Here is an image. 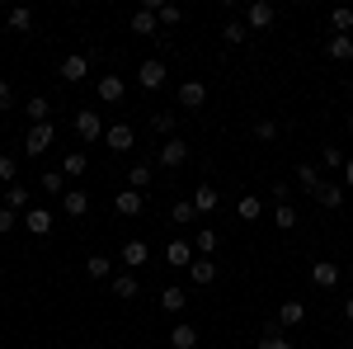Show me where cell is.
Wrapping results in <instances>:
<instances>
[{
  "instance_id": "cell-23",
  "label": "cell",
  "mask_w": 353,
  "mask_h": 349,
  "mask_svg": "<svg viewBox=\"0 0 353 349\" xmlns=\"http://www.w3.org/2000/svg\"><path fill=\"white\" fill-rule=\"evenodd\" d=\"M212 250H217V232H212V227H198V236H193V255L212 260Z\"/></svg>"
},
{
  "instance_id": "cell-14",
  "label": "cell",
  "mask_w": 353,
  "mask_h": 349,
  "mask_svg": "<svg viewBox=\"0 0 353 349\" xmlns=\"http://www.w3.org/2000/svg\"><path fill=\"white\" fill-rule=\"evenodd\" d=\"M28 203H33V194H28L19 180H14V185H5V208H10V213H28Z\"/></svg>"
},
{
  "instance_id": "cell-25",
  "label": "cell",
  "mask_w": 353,
  "mask_h": 349,
  "mask_svg": "<svg viewBox=\"0 0 353 349\" xmlns=\"http://www.w3.org/2000/svg\"><path fill=\"white\" fill-rule=\"evenodd\" d=\"M236 213H241V222H259V217H264V198H259V194H245Z\"/></svg>"
},
{
  "instance_id": "cell-4",
  "label": "cell",
  "mask_w": 353,
  "mask_h": 349,
  "mask_svg": "<svg viewBox=\"0 0 353 349\" xmlns=\"http://www.w3.org/2000/svg\"><path fill=\"white\" fill-rule=\"evenodd\" d=\"M104 142H109V151H132L137 147L132 123H113V128H104Z\"/></svg>"
},
{
  "instance_id": "cell-22",
  "label": "cell",
  "mask_w": 353,
  "mask_h": 349,
  "mask_svg": "<svg viewBox=\"0 0 353 349\" xmlns=\"http://www.w3.org/2000/svg\"><path fill=\"white\" fill-rule=\"evenodd\" d=\"M193 345H198V330H193L189 321H179L170 330V349H193Z\"/></svg>"
},
{
  "instance_id": "cell-29",
  "label": "cell",
  "mask_w": 353,
  "mask_h": 349,
  "mask_svg": "<svg viewBox=\"0 0 353 349\" xmlns=\"http://www.w3.org/2000/svg\"><path fill=\"white\" fill-rule=\"evenodd\" d=\"M170 222H174V227H193V222H198V213H193L189 198H179V203L170 208Z\"/></svg>"
},
{
  "instance_id": "cell-27",
  "label": "cell",
  "mask_w": 353,
  "mask_h": 349,
  "mask_svg": "<svg viewBox=\"0 0 353 349\" xmlns=\"http://www.w3.org/2000/svg\"><path fill=\"white\" fill-rule=\"evenodd\" d=\"M184 302H189V297H184V288H165V293H161V312L179 317V312H184Z\"/></svg>"
},
{
  "instance_id": "cell-24",
  "label": "cell",
  "mask_w": 353,
  "mask_h": 349,
  "mask_svg": "<svg viewBox=\"0 0 353 349\" xmlns=\"http://www.w3.org/2000/svg\"><path fill=\"white\" fill-rule=\"evenodd\" d=\"M316 203H321V208H344V189L325 180V185L316 189Z\"/></svg>"
},
{
  "instance_id": "cell-16",
  "label": "cell",
  "mask_w": 353,
  "mask_h": 349,
  "mask_svg": "<svg viewBox=\"0 0 353 349\" xmlns=\"http://www.w3.org/2000/svg\"><path fill=\"white\" fill-rule=\"evenodd\" d=\"M24 232L48 236V232H52V213H48V208H28V213H24Z\"/></svg>"
},
{
  "instance_id": "cell-21",
  "label": "cell",
  "mask_w": 353,
  "mask_h": 349,
  "mask_svg": "<svg viewBox=\"0 0 353 349\" xmlns=\"http://www.w3.org/2000/svg\"><path fill=\"white\" fill-rule=\"evenodd\" d=\"M189 279H193V283H198V288H208V283H212V279H217V265H212V260H203V255H198V260H193V265H189Z\"/></svg>"
},
{
  "instance_id": "cell-10",
  "label": "cell",
  "mask_w": 353,
  "mask_h": 349,
  "mask_svg": "<svg viewBox=\"0 0 353 349\" xmlns=\"http://www.w3.org/2000/svg\"><path fill=\"white\" fill-rule=\"evenodd\" d=\"M113 208H118L123 217H137L141 208H146V198H141L137 189H118V194H113Z\"/></svg>"
},
{
  "instance_id": "cell-31",
  "label": "cell",
  "mask_w": 353,
  "mask_h": 349,
  "mask_svg": "<svg viewBox=\"0 0 353 349\" xmlns=\"http://www.w3.org/2000/svg\"><path fill=\"white\" fill-rule=\"evenodd\" d=\"M297 185L306 189V194H311V198H316V189L325 185V180H321V175H316V165H297Z\"/></svg>"
},
{
  "instance_id": "cell-46",
  "label": "cell",
  "mask_w": 353,
  "mask_h": 349,
  "mask_svg": "<svg viewBox=\"0 0 353 349\" xmlns=\"http://www.w3.org/2000/svg\"><path fill=\"white\" fill-rule=\"evenodd\" d=\"M10 100H14V95H10V81L0 76V109H10Z\"/></svg>"
},
{
  "instance_id": "cell-5",
  "label": "cell",
  "mask_w": 353,
  "mask_h": 349,
  "mask_svg": "<svg viewBox=\"0 0 353 349\" xmlns=\"http://www.w3.org/2000/svg\"><path fill=\"white\" fill-rule=\"evenodd\" d=\"M273 19H278V10H273L269 0H254L245 10V28H273Z\"/></svg>"
},
{
  "instance_id": "cell-39",
  "label": "cell",
  "mask_w": 353,
  "mask_h": 349,
  "mask_svg": "<svg viewBox=\"0 0 353 349\" xmlns=\"http://www.w3.org/2000/svg\"><path fill=\"white\" fill-rule=\"evenodd\" d=\"M38 189H48V194H66V175H61V170H48V175L38 180Z\"/></svg>"
},
{
  "instance_id": "cell-40",
  "label": "cell",
  "mask_w": 353,
  "mask_h": 349,
  "mask_svg": "<svg viewBox=\"0 0 353 349\" xmlns=\"http://www.w3.org/2000/svg\"><path fill=\"white\" fill-rule=\"evenodd\" d=\"M273 222L288 232V227H297V213H292V203H273Z\"/></svg>"
},
{
  "instance_id": "cell-51",
  "label": "cell",
  "mask_w": 353,
  "mask_h": 349,
  "mask_svg": "<svg viewBox=\"0 0 353 349\" xmlns=\"http://www.w3.org/2000/svg\"><path fill=\"white\" fill-rule=\"evenodd\" d=\"M349 274H353V265H349Z\"/></svg>"
},
{
  "instance_id": "cell-42",
  "label": "cell",
  "mask_w": 353,
  "mask_h": 349,
  "mask_svg": "<svg viewBox=\"0 0 353 349\" xmlns=\"http://www.w3.org/2000/svg\"><path fill=\"white\" fill-rule=\"evenodd\" d=\"M254 137H259V142H273V137H278V123H273V118H259V123H254Z\"/></svg>"
},
{
  "instance_id": "cell-36",
  "label": "cell",
  "mask_w": 353,
  "mask_h": 349,
  "mask_svg": "<svg viewBox=\"0 0 353 349\" xmlns=\"http://www.w3.org/2000/svg\"><path fill=\"white\" fill-rule=\"evenodd\" d=\"M146 185H151V165H132V170H128V189H137V194H141Z\"/></svg>"
},
{
  "instance_id": "cell-1",
  "label": "cell",
  "mask_w": 353,
  "mask_h": 349,
  "mask_svg": "<svg viewBox=\"0 0 353 349\" xmlns=\"http://www.w3.org/2000/svg\"><path fill=\"white\" fill-rule=\"evenodd\" d=\"M52 142H57V128H52V123H38V128H28L24 151H28V156H43V151H48Z\"/></svg>"
},
{
  "instance_id": "cell-47",
  "label": "cell",
  "mask_w": 353,
  "mask_h": 349,
  "mask_svg": "<svg viewBox=\"0 0 353 349\" xmlns=\"http://www.w3.org/2000/svg\"><path fill=\"white\" fill-rule=\"evenodd\" d=\"M344 185L353 189V156H349V161H344Z\"/></svg>"
},
{
  "instance_id": "cell-38",
  "label": "cell",
  "mask_w": 353,
  "mask_h": 349,
  "mask_svg": "<svg viewBox=\"0 0 353 349\" xmlns=\"http://www.w3.org/2000/svg\"><path fill=\"white\" fill-rule=\"evenodd\" d=\"M330 28H334V33H353V10H344V5H339V10L330 15Z\"/></svg>"
},
{
  "instance_id": "cell-50",
  "label": "cell",
  "mask_w": 353,
  "mask_h": 349,
  "mask_svg": "<svg viewBox=\"0 0 353 349\" xmlns=\"http://www.w3.org/2000/svg\"><path fill=\"white\" fill-rule=\"evenodd\" d=\"M349 95H353V76H349Z\"/></svg>"
},
{
  "instance_id": "cell-19",
  "label": "cell",
  "mask_w": 353,
  "mask_h": 349,
  "mask_svg": "<svg viewBox=\"0 0 353 349\" xmlns=\"http://www.w3.org/2000/svg\"><path fill=\"white\" fill-rule=\"evenodd\" d=\"M325 53L334 57V62H349V57H353V33H330Z\"/></svg>"
},
{
  "instance_id": "cell-7",
  "label": "cell",
  "mask_w": 353,
  "mask_h": 349,
  "mask_svg": "<svg viewBox=\"0 0 353 349\" xmlns=\"http://www.w3.org/2000/svg\"><path fill=\"white\" fill-rule=\"evenodd\" d=\"M189 203H193V213H198V217H208V213H217L221 194H217L212 185H198V189H193V198H189Z\"/></svg>"
},
{
  "instance_id": "cell-26",
  "label": "cell",
  "mask_w": 353,
  "mask_h": 349,
  "mask_svg": "<svg viewBox=\"0 0 353 349\" xmlns=\"http://www.w3.org/2000/svg\"><path fill=\"white\" fill-rule=\"evenodd\" d=\"M301 321H306V307H301V302H283V307H278V326L292 330V326H301Z\"/></svg>"
},
{
  "instance_id": "cell-44",
  "label": "cell",
  "mask_w": 353,
  "mask_h": 349,
  "mask_svg": "<svg viewBox=\"0 0 353 349\" xmlns=\"http://www.w3.org/2000/svg\"><path fill=\"white\" fill-rule=\"evenodd\" d=\"M14 227H19V217L10 213V208H0V236H10V232H14Z\"/></svg>"
},
{
  "instance_id": "cell-33",
  "label": "cell",
  "mask_w": 353,
  "mask_h": 349,
  "mask_svg": "<svg viewBox=\"0 0 353 349\" xmlns=\"http://www.w3.org/2000/svg\"><path fill=\"white\" fill-rule=\"evenodd\" d=\"M151 133L170 142V137H174V113H151Z\"/></svg>"
},
{
  "instance_id": "cell-12",
  "label": "cell",
  "mask_w": 353,
  "mask_h": 349,
  "mask_svg": "<svg viewBox=\"0 0 353 349\" xmlns=\"http://www.w3.org/2000/svg\"><path fill=\"white\" fill-rule=\"evenodd\" d=\"M94 90H99V100H104V104H118V100L128 95V81H123V76H99Z\"/></svg>"
},
{
  "instance_id": "cell-30",
  "label": "cell",
  "mask_w": 353,
  "mask_h": 349,
  "mask_svg": "<svg viewBox=\"0 0 353 349\" xmlns=\"http://www.w3.org/2000/svg\"><path fill=\"white\" fill-rule=\"evenodd\" d=\"M259 349H297L292 340H283V330H278V321L264 326V340H259Z\"/></svg>"
},
{
  "instance_id": "cell-37",
  "label": "cell",
  "mask_w": 353,
  "mask_h": 349,
  "mask_svg": "<svg viewBox=\"0 0 353 349\" xmlns=\"http://www.w3.org/2000/svg\"><path fill=\"white\" fill-rule=\"evenodd\" d=\"M90 279H113V260H104V255H90Z\"/></svg>"
},
{
  "instance_id": "cell-28",
  "label": "cell",
  "mask_w": 353,
  "mask_h": 349,
  "mask_svg": "<svg viewBox=\"0 0 353 349\" xmlns=\"http://www.w3.org/2000/svg\"><path fill=\"white\" fill-rule=\"evenodd\" d=\"M85 170H90V156H85V151H71V156L61 161V175H66V180H76V175H85Z\"/></svg>"
},
{
  "instance_id": "cell-15",
  "label": "cell",
  "mask_w": 353,
  "mask_h": 349,
  "mask_svg": "<svg viewBox=\"0 0 353 349\" xmlns=\"http://www.w3.org/2000/svg\"><path fill=\"white\" fill-rule=\"evenodd\" d=\"M61 208H66V217H85L90 213V194L85 189H66L61 194Z\"/></svg>"
},
{
  "instance_id": "cell-43",
  "label": "cell",
  "mask_w": 353,
  "mask_h": 349,
  "mask_svg": "<svg viewBox=\"0 0 353 349\" xmlns=\"http://www.w3.org/2000/svg\"><path fill=\"white\" fill-rule=\"evenodd\" d=\"M14 170H19L14 156H5V151H0V180H5V185H14Z\"/></svg>"
},
{
  "instance_id": "cell-6",
  "label": "cell",
  "mask_w": 353,
  "mask_h": 349,
  "mask_svg": "<svg viewBox=\"0 0 353 349\" xmlns=\"http://www.w3.org/2000/svg\"><path fill=\"white\" fill-rule=\"evenodd\" d=\"M128 28H132L137 38H151V33H161V19H156V10H132V19H128Z\"/></svg>"
},
{
  "instance_id": "cell-3",
  "label": "cell",
  "mask_w": 353,
  "mask_h": 349,
  "mask_svg": "<svg viewBox=\"0 0 353 349\" xmlns=\"http://www.w3.org/2000/svg\"><path fill=\"white\" fill-rule=\"evenodd\" d=\"M137 85H141V90H161L165 85V62L161 57H151V62L137 66Z\"/></svg>"
},
{
  "instance_id": "cell-45",
  "label": "cell",
  "mask_w": 353,
  "mask_h": 349,
  "mask_svg": "<svg viewBox=\"0 0 353 349\" xmlns=\"http://www.w3.org/2000/svg\"><path fill=\"white\" fill-rule=\"evenodd\" d=\"M325 165L330 170H344V151L339 147H325Z\"/></svg>"
},
{
  "instance_id": "cell-11",
  "label": "cell",
  "mask_w": 353,
  "mask_h": 349,
  "mask_svg": "<svg viewBox=\"0 0 353 349\" xmlns=\"http://www.w3.org/2000/svg\"><path fill=\"white\" fill-rule=\"evenodd\" d=\"M85 76H90V57L85 53H71L66 62H61V81L76 85V81H85Z\"/></svg>"
},
{
  "instance_id": "cell-13",
  "label": "cell",
  "mask_w": 353,
  "mask_h": 349,
  "mask_svg": "<svg viewBox=\"0 0 353 349\" xmlns=\"http://www.w3.org/2000/svg\"><path fill=\"white\" fill-rule=\"evenodd\" d=\"M179 104H184V109H203V104H208V85H203V81H184V85H179Z\"/></svg>"
},
{
  "instance_id": "cell-8",
  "label": "cell",
  "mask_w": 353,
  "mask_h": 349,
  "mask_svg": "<svg viewBox=\"0 0 353 349\" xmlns=\"http://www.w3.org/2000/svg\"><path fill=\"white\" fill-rule=\"evenodd\" d=\"M76 133H81L85 142H99V137H104V118L90 113V109H81V113H76Z\"/></svg>"
},
{
  "instance_id": "cell-48",
  "label": "cell",
  "mask_w": 353,
  "mask_h": 349,
  "mask_svg": "<svg viewBox=\"0 0 353 349\" xmlns=\"http://www.w3.org/2000/svg\"><path fill=\"white\" fill-rule=\"evenodd\" d=\"M344 317H349V321H353V293H349V302H344Z\"/></svg>"
},
{
  "instance_id": "cell-17",
  "label": "cell",
  "mask_w": 353,
  "mask_h": 349,
  "mask_svg": "<svg viewBox=\"0 0 353 349\" xmlns=\"http://www.w3.org/2000/svg\"><path fill=\"white\" fill-rule=\"evenodd\" d=\"M165 260H170V265H179V269H189L198 255H193L189 241H170V245H165Z\"/></svg>"
},
{
  "instance_id": "cell-2",
  "label": "cell",
  "mask_w": 353,
  "mask_h": 349,
  "mask_svg": "<svg viewBox=\"0 0 353 349\" xmlns=\"http://www.w3.org/2000/svg\"><path fill=\"white\" fill-rule=\"evenodd\" d=\"M156 161H161L165 170H174V165H184V161H189V142H184V137H170V142H165L161 151H156Z\"/></svg>"
},
{
  "instance_id": "cell-20",
  "label": "cell",
  "mask_w": 353,
  "mask_h": 349,
  "mask_svg": "<svg viewBox=\"0 0 353 349\" xmlns=\"http://www.w3.org/2000/svg\"><path fill=\"white\" fill-rule=\"evenodd\" d=\"M24 113H28V123H33V128H38V123H52V104H48L43 95H33V100L24 104Z\"/></svg>"
},
{
  "instance_id": "cell-34",
  "label": "cell",
  "mask_w": 353,
  "mask_h": 349,
  "mask_svg": "<svg viewBox=\"0 0 353 349\" xmlns=\"http://www.w3.org/2000/svg\"><path fill=\"white\" fill-rule=\"evenodd\" d=\"M10 28H14V33H28V28H33V10H28V5L10 10Z\"/></svg>"
},
{
  "instance_id": "cell-35",
  "label": "cell",
  "mask_w": 353,
  "mask_h": 349,
  "mask_svg": "<svg viewBox=\"0 0 353 349\" xmlns=\"http://www.w3.org/2000/svg\"><path fill=\"white\" fill-rule=\"evenodd\" d=\"M156 19H161V28H174V24H184V10H179V5H161Z\"/></svg>"
},
{
  "instance_id": "cell-49",
  "label": "cell",
  "mask_w": 353,
  "mask_h": 349,
  "mask_svg": "<svg viewBox=\"0 0 353 349\" xmlns=\"http://www.w3.org/2000/svg\"><path fill=\"white\" fill-rule=\"evenodd\" d=\"M349 133H353V113H349Z\"/></svg>"
},
{
  "instance_id": "cell-32",
  "label": "cell",
  "mask_w": 353,
  "mask_h": 349,
  "mask_svg": "<svg viewBox=\"0 0 353 349\" xmlns=\"http://www.w3.org/2000/svg\"><path fill=\"white\" fill-rule=\"evenodd\" d=\"M146 241H123V265H146Z\"/></svg>"
},
{
  "instance_id": "cell-41",
  "label": "cell",
  "mask_w": 353,
  "mask_h": 349,
  "mask_svg": "<svg viewBox=\"0 0 353 349\" xmlns=\"http://www.w3.org/2000/svg\"><path fill=\"white\" fill-rule=\"evenodd\" d=\"M221 38H226V43H245V38H250V28H245L241 19H231V24L221 28Z\"/></svg>"
},
{
  "instance_id": "cell-18",
  "label": "cell",
  "mask_w": 353,
  "mask_h": 349,
  "mask_svg": "<svg viewBox=\"0 0 353 349\" xmlns=\"http://www.w3.org/2000/svg\"><path fill=\"white\" fill-rule=\"evenodd\" d=\"M109 288H113V297H123V302H132V297L141 293V283H137L132 274H113V279H109Z\"/></svg>"
},
{
  "instance_id": "cell-9",
  "label": "cell",
  "mask_w": 353,
  "mask_h": 349,
  "mask_svg": "<svg viewBox=\"0 0 353 349\" xmlns=\"http://www.w3.org/2000/svg\"><path fill=\"white\" fill-rule=\"evenodd\" d=\"M311 283H316V288H339V265H330V260H316V265H311Z\"/></svg>"
}]
</instances>
